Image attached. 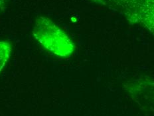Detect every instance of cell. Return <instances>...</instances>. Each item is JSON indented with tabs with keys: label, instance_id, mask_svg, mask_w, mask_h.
<instances>
[{
	"label": "cell",
	"instance_id": "obj_1",
	"mask_svg": "<svg viewBox=\"0 0 154 116\" xmlns=\"http://www.w3.org/2000/svg\"><path fill=\"white\" fill-rule=\"evenodd\" d=\"M33 35L41 46L57 56H66L72 51L73 46L69 37L44 16H40L35 20Z\"/></svg>",
	"mask_w": 154,
	"mask_h": 116
},
{
	"label": "cell",
	"instance_id": "obj_2",
	"mask_svg": "<svg viewBox=\"0 0 154 116\" xmlns=\"http://www.w3.org/2000/svg\"><path fill=\"white\" fill-rule=\"evenodd\" d=\"M12 51L11 45L6 41H0V73L10 57Z\"/></svg>",
	"mask_w": 154,
	"mask_h": 116
},
{
	"label": "cell",
	"instance_id": "obj_3",
	"mask_svg": "<svg viewBox=\"0 0 154 116\" xmlns=\"http://www.w3.org/2000/svg\"><path fill=\"white\" fill-rule=\"evenodd\" d=\"M6 4V0H0V12L3 11Z\"/></svg>",
	"mask_w": 154,
	"mask_h": 116
}]
</instances>
